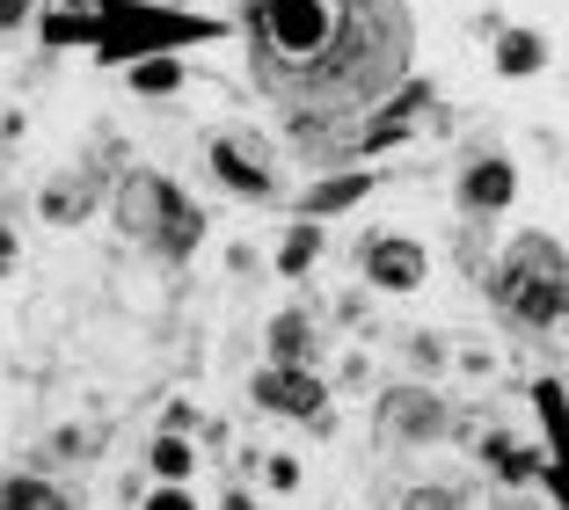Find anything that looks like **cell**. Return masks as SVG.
<instances>
[{
    "instance_id": "6da1fadb",
    "label": "cell",
    "mask_w": 569,
    "mask_h": 510,
    "mask_svg": "<svg viewBox=\"0 0 569 510\" xmlns=\"http://www.w3.org/2000/svg\"><path fill=\"white\" fill-rule=\"evenodd\" d=\"M409 0H249V67L292 132L372 117L409 73Z\"/></svg>"
},
{
    "instance_id": "7a4b0ae2",
    "label": "cell",
    "mask_w": 569,
    "mask_h": 510,
    "mask_svg": "<svg viewBox=\"0 0 569 510\" xmlns=\"http://www.w3.org/2000/svg\"><path fill=\"white\" fill-rule=\"evenodd\" d=\"M497 307L519 321V329H555L569 313V256L548 233H519L497 263Z\"/></svg>"
},
{
    "instance_id": "3957f363",
    "label": "cell",
    "mask_w": 569,
    "mask_h": 510,
    "mask_svg": "<svg viewBox=\"0 0 569 510\" xmlns=\"http://www.w3.org/2000/svg\"><path fill=\"white\" fill-rule=\"evenodd\" d=\"M256 401L278 409V416H307V423L329 409V394H321V379L307 372V364H270V372H256Z\"/></svg>"
},
{
    "instance_id": "277c9868",
    "label": "cell",
    "mask_w": 569,
    "mask_h": 510,
    "mask_svg": "<svg viewBox=\"0 0 569 510\" xmlns=\"http://www.w3.org/2000/svg\"><path fill=\"white\" fill-rule=\"evenodd\" d=\"M366 278L387 284V292H417V284H423V248L380 233V241H366Z\"/></svg>"
},
{
    "instance_id": "5b68a950",
    "label": "cell",
    "mask_w": 569,
    "mask_h": 510,
    "mask_svg": "<svg viewBox=\"0 0 569 510\" xmlns=\"http://www.w3.org/2000/svg\"><path fill=\"white\" fill-rule=\"evenodd\" d=\"M198 233H204V212L183 198V190H168V198H161V227H153V248H161V256H190Z\"/></svg>"
},
{
    "instance_id": "8992f818",
    "label": "cell",
    "mask_w": 569,
    "mask_h": 510,
    "mask_svg": "<svg viewBox=\"0 0 569 510\" xmlns=\"http://www.w3.org/2000/svg\"><path fill=\"white\" fill-rule=\"evenodd\" d=\"M380 423H387V438H395V444H409V438H438L446 409H438L431 394H395V401L380 409Z\"/></svg>"
},
{
    "instance_id": "52a82bcc",
    "label": "cell",
    "mask_w": 569,
    "mask_h": 510,
    "mask_svg": "<svg viewBox=\"0 0 569 510\" xmlns=\"http://www.w3.org/2000/svg\"><path fill=\"white\" fill-rule=\"evenodd\" d=\"M460 190H468V204L475 212H497V204H511V190H519V176H511V161H475L468 176H460Z\"/></svg>"
},
{
    "instance_id": "ba28073f",
    "label": "cell",
    "mask_w": 569,
    "mask_h": 510,
    "mask_svg": "<svg viewBox=\"0 0 569 510\" xmlns=\"http://www.w3.org/2000/svg\"><path fill=\"white\" fill-rule=\"evenodd\" d=\"M212 168H219V182H227V190H241V198H256V204L270 198V176L234 147V139H212Z\"/></svg>"
},
{
    "instance_id": "9c48e42d",
    "label": "cell",
    "mask_w": 569,
    "mask_h": 510,
    "mask_svg": "<svg viewBox=\"0 0 569 510\" xmlns=\"http://www.w3.org/2000/svg\"><path fill=\"white\" fill-rule=\"evenodd\" d=\"M497 67L511 73V81H519V73H540V67H548V44H540L533 30H503L497 37Z\"/></svg>"
},
{
    "instance_id": "30bf717a",
    "label": "cell",
    "mask_w": 569,
    "mask_h": 510,
    "mask_svg": "<svg viewBox=\"0 0 569 510\" xmlns=\"http://www.w3.org/2000/svg\"><path fill=\"white\" fill-rule=\"evenodd\" d=\"M270 350H278V364H307L315 358V329H307L300 313H278L270 321Z\"/></svg>"
},
{
    "instance_id": "8fae6325",
    "label": "cell",
    "mask_w": 569,
    "mask_h": 510,
    "mask_svg": "<svg viewBox=\"0 0 569 510\" xmlns=\"http://www.w3.org/2000/svg\"><path fill=\"white\" fill-rule=\"evenodd\" d=\"M351 198H366V176H329L321 190H307L300 204H307V219H321V212H343Z\"/></svg>"
},
{
    "instance_id": "7c38bea8",
    "label": "cell",
    "mask_w": 569,
    "mask_h": 510,
    "mask_svg": "<svg viewBox=\"0 0 569 510\" xmlns=\"http://www.w3.org/2000/svg\"><path fill=\"white\" fill-rule=\"evenodd\" d=\"M0 510H67V496L44 481H0Z\"/></svg>"
},
{
    "instance_id": "4fadbf2b",
    "label": "cell",
    "mask_w": 569,
    "mask_h": 510,
    "mask_svg": "<svg viewBox=\"0 0 569 510\" xmlns=\"http://www.w3.org/2000/svg\"><path fill=\"white\" fill-rule=\"evenodd\" d=\"M307 263H315V227H292V233H284V248H278V270H292V278H300Z\"/></svg>"
},
{
    "instance_id": "5bb4252c",
    "label": "cell",
    "mask_w": 569,
    "mask_h": 510,
    "mask_svg": "<svg viewBox=\"0 0 569 510\" xmlns=\"http://www.w3.org/2000/svg\"><path fill=\"white\" fill-rule=\"evenodd\" d=\"M88 198H81V182H51V198H44V219H81Z\"/></svg>"
},
{
    "instance_id": "9a60e30c",
    "label": "cell",
    "mask_w": 569,
    "mask_h": 510,
    "mask_svg": "<svg viewBox=\"0 0 569 510\" xmlns=\"http://www.w3.org/2000/svg\"><path fill=\"white\" fill-rule=\"evenodd\" d=\"M153 474H168V481L190 474V444L183 438H161V444H153Z\"/></svg>"
},
{
    "instance_id": "2e32d148",
    "label": "cell",
    "mask_w": 569,
    "mask_h": 510,
    "mask_svg": "<svg viewBox=\"0 0 569 510\" xmlns=\"http://www.w3.org/2000/svg\"><path fill=\"white\" fill-rule=\"evenodd\" d=\"M147 510H198V503H190L183 489H153V496H147Z\"/></svg>"
},
{
    "instance_id": "e0dca14e",
    "label": "cell",
    "mask_w": 569,
    "mask_h": 510,
    "mask_svg": "<svg viewBox=\"0 0 569 510\" xmlns=\"http://www.w3.org/2000/svg\"><path fill=\"white\" fill-rule=\"evenodd\" d=\"M168 81H176V73H168V67H161V59H153V67H139V88H147V96H161V88H168Z\"/></svg>"
},
{
    "instance_id": "ac0fdd59",
    "label": "cell",
    "mask_w": 569,
    "mask_h": 510,
    "mask_svg": "<svg viewBox=\"0 0 569 510\" xmlns=\"http://www.w3.org/2000/svg\"><path fill=\"white\" fill-rule=\"evenodd\" d=\"M30 16V0H0V30H8V22H22Z\"/></svg>"
},
{
    "instance_id": "d6986e66",
    "label": "cell",
    "mask_w": 569,
    "mask_h": 510,
    "mask_svg": "<svg viewBox=\"0 0 569 510\" xmlns=\"http://www.w3.org/2000/svg\"><path fill=\"white\" fill-rule=\"evenodd\" d=\"M8 263H16V233L0 227V278H8Z\"/></svg>"
},
{
    "instance_id": "ffe728a7",
    "label": "cell",
    "mask_w": 569,
    "mask_h": 510,
    "mask_svg": "<svg viewBox=\"0 0 569 510\" xmlns=\"http://www.w3.org/2000/svg\"><path fill=\"white\" fill-rule=\"evenodd\" d=\"M497 510H533V503H497Z\"/></svg>"
}]
</instances>
